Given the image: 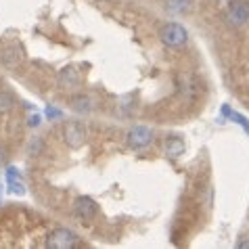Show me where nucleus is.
<instances>
[{
    "mask_svg": "<svg viewBox=\"0 0 249 249\" xmlns=\"http://www.w3.org/2000/svg\"><path fill=\"white\" fill-rule=\"evenodd\" d=\"M157 38H159V42L168 48H182L189 44V30L182 23L172 21V23H165L159 27Z\"/></svg>",
    "mask_w": 249,
    "mask_h": 249,
    "instance_id": "f257e3e1",
    "label": "nucleus"
},
{
    "mask_svg": "<svg viewBox=\"0 0 249 249\" xmlns=\"http://www.w3.org/2000/svg\"><path fill=\"white\" fill-rule=\"evenodd\" d=\"M224 19L234 27H243L249 23V2L247 0H228Z\"/></svg>",
    "mask_w": 249,
    "mask_h": 249,
    "instance_id": "f03ea898",
    "label": "nucleus"
},
{
    "mask_svg": "<svg viewBox=\"0 0 249 249\" xmlns=\"http://www.w3.org/2000/svg\"><path fill=\"white\" fill-rule=\"evenodd\" d=\"M153 138H155V132L149 126H132L126 132V144L134 151H142L153 142Z\"/></svg>",
    "mask_w": 249,
    "mask_h": 249,
    "instance_id": "7ed1b4c3",
    "label": "nucleus"
},
{
    "mask_svg": "<svg viewBox=\"0 0 249 249\" xmlns=\"http://www.w3.org/2000/svg\"><path fill=\"white\" fill-rule=\"evenodd\" d=\"M86 136H88V130H86V124L80 122V120H69L65 122L63 126V141L69 144V147L78 149L86 142Z\"/></svg>",
    "mask_w": 249,
    "mask_h": 249,
    "instance_id": "20e7f679",
    "label": "nucleus"
},
{
    "mask_svg": "<svg viewBox=\"0 0 249 249\" xmlns=\"http://www.w3.org/2000/svg\"><path fill=\"white\" fill-rule=\"evenodd\" d=\"M46 245L53 249H71L78 245V234L69 228H54V231L48 234Z\"/></svg>",
    "mask_w": 249,
    "mask_h": 249,
    "instance_id": "39448f33",
    "label": "nucleus"
},
{
    "mask_svg": "<svg viewBox=\"0 0 249 249\" xmlns=\"http://www.w3.org/2000/svg\"><path fill=\"white\" fill-rule=\"evenodd\" d=\"M96 212H99V205L90 197H78L73 201V213L80 220H92L96 216Z\"/></svg>",
    "mask_w": 249,
    "mask_h": 249,
    "instance_id": "423d86ee",
    "label": "nucleus"
},
{
    "mask_svg": "<svg viewBox=\"0 0 249 249\" xmlns=\"http://www.w3.org/2000/svg\"><path fill=\"white\" fill-rule=\"evenodd\" d=\"M21 53L15 44H2L0 46V63L6 65V67H15L19 61H21Z\"/></svg>",
    "mask_w": 249,
    "mask_h": 249,
    "instance_id": "0eeeda50",
    "label": "nucleus"
},
{
    "mask_svg": "<svg viewBox=\"0 0 249 249\" xmlns=\"http://www.w3.org/2000/svg\"><path fill=\"white\" fill-rule=\"evenodd\" d=\"M69 107H71L75 113L88 115V113H92V109H94V101L88 94H75L69 99Z\"/></svg>",
    "mask_w": 249,
    "mask_h": 249,
    "instance_id": "6e6552de",
    "label": "nucleus"
},
{
    "mask_svg": "<svg viewBox=\"0 0 249 249\" xmlns=\"http://www.w3.org/2000/svg\"><path fill=\"white\" fill-rule=\"evenodd\" d=\"M59 84L63 86V88H75V86H80V73L75 71L73 67L63 69V71L59 73Z\"/></svg>",
    "mask_w": 249,
    "mask_h": 249,
    "instance_id": "1a4fd4ad",
    "label": "nucleus"
},
{
    "mask_svg": "<svg viewBox=\"0 0 249 249\" xmlns=\"http://www.w3.org/2000/svg\"><path fill=\"white\" fill-rule=\"evenodd\" d=\"M163 6L174 15H184L191 11V0H165Z\"/></svg>",
    "mask_w": 249,
    "mask_h": 249,
    "instance_id": "9d476101",
    "label": "nucleus"
},
{
    "mask_svg": "<svg viewBox=\"0 0 249 249\" xmlns=\"http://www.w3.org/2000/svg\"><path fill=\"white\" fill-rule=\"evenodd\" d=\"M184 151V142L180 141V138H170L168 142H165V155L170 157H180Z\"/></svg>",
    "mask_w": 249,
    "mask_h": 249,
    "instance_id": "9b49d317",
    "label": "nucleus"
},
{
    "mask_svg": "<svg viewBox=\"0 0 249 249\" xmlns=\"http://www.w3.org/2000/svg\"><path fill=\"white\" fill-rule=\"evenodd\" d=\"M44 151V141L40 136H34L30 142H27V155H32V157H38L40 153Z\"/></svg>",
    "mask_w": 249,
    "mask_h": 249,
    "instance_id": "f8f14e48",
    "label": "nucleus"
},
{
    "mask_svg": "<svg viewBox=\"0 0 249 249\" xmlns=\"http://www.w3.org/2000/svg\"><path fill=\"white\" fill-rule=\"evenodd\" d=\"M15 105V96L9 92H0V111H9Z\"/></svg>",
    "mask_w": 249,
    "mask_h": 249,
    "instance_id": "ddd939ff",
    "label": "nucleus"
},
{
    "mask_svg": "<svg viewBox=\"0 0 249 249\" xmlns=\"http://www.w3.org/2000/svg\"><path fill=\"white\" fill-rule=\"evenodd\" d=\"M9 186H11V193H15V195H23L25 189H23V184L19 182V178H15V180H9Z\"/></svg>",
    "mask_w": 249,
    "mask_h": 249,
    "instance_id": "4468645a",
    "label": "nucleus"
},
{
    "mask_svg": "<svg viewBox=\"0 0 249 249\" xmlns=\"http://www.w3.org/2000/svg\"><path fill=\"white\" fill-rule=\"evenodd\" d=\"M46 115L53 120V117H61V111L59 109H54V107H46Z\"/></svg>",
    "mask_w": 249,
    "mask_h": 249,
    "instance_id": "2eb2a0df",
    "label": "nucleus"
},
{
    "mask_svg": "<svg viewBox=\"0 0 249 249\" xmlns=\"http://www.w3.org/2000/svg\"><path fill=\"white\" fill-rule=\"evenodd\" d=\"M30 126H40V117H38V115L30 117Z\"/></svg>",
    "mask_w": 249,
    "mask_h": 249,
    "instance_id": "dca6fc26",
    "label": "nucleus"
},
{
    "mask_svg": "<svg viewBox=\"0 0 249 249\" xmlns=\"http://www.w3.org/2000/svg\"><path fill=\"white\" fill-rule=\"evenodd\" d=\"M237 247H241V249H245V247H249V241H239V243H237Z\"/></svg>",
    "mask_w": 249,
    "mask_h": 249,
    "instance_id": "f3484780",
    "label": "nucleus"
},
{
    "mask_svg": "<svg viewBox=\"0 0 249 249\" xmlns=\"http://www.w3.org/2000/svg\"><path fill=\"white\" fill-rule=\"evenodd\" d=\"M2 161H4V149H0V165H2Z\"/></svg>",
    "mask_w": 249,
    "mask_h": 249,
    "instance_id": "a211bd4d",
    "label": "nucleus"
}]
</instances>
